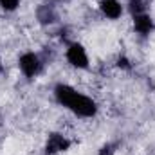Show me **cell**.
I'll return each instance as SVG.
<instances>
[{
  "label": "cell",
  "mask_w": 155,
  "mask_h": 155,
  "mask_svg": "<svg viewBox=\"0 0 155 155\" xmlns=\"http://www.w3.org/2000/svg\"><path fill=\"white\" fill-rule=\"evenodd\" d=\"M18 2H20V0H0V5H2L5 11H13V9H16Z\"/></svg>",
  "instance_id": "7"
},
{
  "label": "cell",
  "mask_w": 155,
  "mask_h": 155,
  "mask_svg": "<svg viewBox=\"0 0 155 155\" xmlns=\"http://www.w3.org/2000/svg\"><path fill=\"white\" fill-rule=\"evenodd\" d=\"M40 60L36 54H33V52H27V54H24L22 58H20V69H22V72L25 74V76L33 78L36 76L40 72Z\"/></svg>",
  "instance_id": "3"
},
{
  "label": "cell",
  "mask_w": 155,
  "mask_h": 155,
  "mask_svg": "<svg viewBox=\"0 0 155 155\" xmlns=\"http://www.w3.org/2000/svg\"><path fill=\"white\" fill-rule=\"evenodd\" d=\"M67 60L71 65H74L78 69H85L88 65V58H87V52L85 49L79 45V43H72L67 51Z\"/></svg>",
  "instance_id": "2"
},
{
  "label": "cell",
  "mask_w": 155,
  "mask_h": 155,
  "mask_svg": "<svg viewBox=\"0 0 155 155\" xmlns=\"http://www.w3.org/2000/svg\"><path fill=\"white\" fill-rule=\"evenodd\" d=\"M54 94H56V99L63 107H67L69 110H72L74 114H78V116H81V117H92L96 114V110H97L96 103L90 97L76 92L69 85H58L56 90H54Z\"/></svg>",
  "instance_id": "1"
},
{
  "label": "cell",
  "mask_w": 155,
  "mask_h": 155,
  "mask_svg": "<svg viewBox=\"0 0 155 155\" xmlns=\"http://www.w3.org/2000/svg\"><path fill=\"white\" fill-rule=\"evenodd\" d=\"M134 27H135L137 33L146 35V33L152 31V18H150L148 15H144V13L135 15V18H134Z\"/></svg>",
  "instance_id": "6"
},
{
  "label": "cell",
  "mask_w": 155,
  "mask_h": 155,
  "mask_svg": "<svg viewBox=\"0 0 155 155\" xmlns=\"http://www.w3.org/2000/svg\"><path fill=\"white\" fill-rule=\"evenodd\" d=\"M69 148V141L63 139V135L60 134H52L47 141V153H56V152H63Z\"/></svg>",
  "instance_id": "4"
},
{
  "label": "cell",
  "mask_w": 155,
  "mask_h": 155,
  "mask_svg": "<svg viewBox=\"0 0 155 155\" xmlns=\"http://www.w3.org/2000/svg\"><path fill=\"white\" fill-rule=\"evenodd\" d=\"M101 11L108 18H119L123 9H121V4L117 0H103L101 2Z\"/></svg>",
  "instance_id": "5"
},
{
  "label": "cell",
  "mask_w": 155,
  "mask_h": 155,
  "mask_svg": "<svg viewBox=\"0 0 155 155\" xmlns=\"http://www.w3.org/2000/svg\"><path fill=\"white\" fill-rule=\"evenodd\" d=\"M0 71H2V61H0Z\"/></svg>",
  "instance_id": "8"
}]
</instances>
